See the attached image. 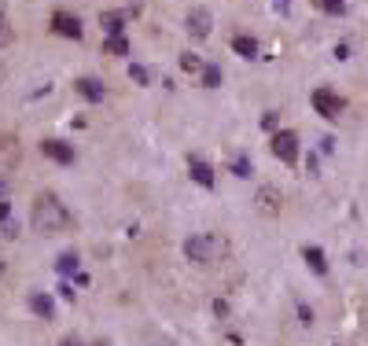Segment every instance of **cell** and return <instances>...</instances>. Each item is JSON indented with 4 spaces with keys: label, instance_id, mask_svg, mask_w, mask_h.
Wrapping results in <instances>:
<instances>
[{
    "label": "cell",
    "instance_id": "cell-26",
    "mask_svg": "<svg viewBox=\"0 0 368 346\" xmlns=\"http://www.w3.org/2000/svg\"><path fill=\"white\" fill-rule=\"evenodd\" d=\"M12 196V181H8V173H0V203Z\"/></svg>",
    "mask_w": 368,
    "mask_h": 346
},
{
    "label": "cell",
    "instance_id": "cell-14",
    "mask_svg": "<svg viewBox=\"0 0 368 346\" xmlns=\"http://www.w3.org/2000/svg\"><path fill=\"white\" fill-rule=\"evenodd\" d=\"M0 236L4 240H15L19 236V221H15V214H12V203H0Z\"/></svg>",
    "mask_w": 368,
    "mask_h": 346
},
{
    "label": "cell",
    "instance_id": "cell-3",
    "mask_svg": "<svg viewBox=\"0 0 368 346\" xmlns=\"http://www.w3.org/2000/svg\"><path fill=\"white\" fill-rule=\"evenodd\" d=\"M309 103H313V111H317L320 118H328V122H335V118L346 111V100H343V96L331 92V89H324V85L309 92Z\"/></svg>",
    "mask_w": 368,
    "mask_h": 346
},
{
    "label": "cell",
    "instance_id": "cell-6",
    "mask_svg": "<svg viewBox=\"0 0 368 346\" xmlns=\"http://www.w3.org/2000/svg\"><path fill=\"white\" fill-rule=\"evenodd\" d=\"M184 26H188V34L196 41H207L210 30H214V15L207 12V8H192L188 19H184Z\"/></svg>",
    "mask_w": 368,
    "mask_h": 346
},
{
    "label": "cell",
    "instance_id": "cell-13",
    "mask_svg": "<svg viewBox=\"0 0 368 346\" xmlns=\"http://www.w3.org/2000/svg\"><path fill=\"white\" fill-rule=\"evenodd\" d=\"M30 309L45 320L56 317V302H52V295H41V291H30Z\"/></svg>",
    "mask_w": 368,
    "mask_h": 346
},
{
    "label": "cell",
    "instance_id": "cell-17",
    "mask_svg": "<svg viewBox=\"0 0 368 346\" xmlns=\"http://www.w3.org/2000/svg\"><path fill=\"white\" fill-rule=\"evenodd\" d=\"M199 78H203V89H221V78H225V74H221L218 63H207Z\"/></svg>",
    "mask_w": 368,
    "mask_h": 346
},
{
    "label": "cell",
    "instance_id": "cell-4",
    "mask_svg": "<svg viewBox=\"0 0 368 346\" xmlns=\"http://www.w3.org/2000/svg\"><path fill=\"white\" fill-rule=\"evenodd\" d=\"M269 151H273L284 166H295L298 162V133L295 129H276L273 140H269Z\"/></svg>",
    "mask_w": 368,
    "mask_h": 346
},
{
    "label": "cell",
    "instance_id": "cell-7",
    "mask_svg": "<svg viewBox=\"0 0 368 346\" xmlns=\"http://www.w3.org/2000/svg\"><path fill=\"white\" fill-rule=\"evenodd\" d=\"M19 159H23V147H19V140L12 133H0V173L15 170Z\"/></svg>",
    "mask_w": 368,
    "mask_h": 346
},
{
    "label": "cell",
    "instance_id": "cell-16",
    "mask_svg": "<svg viewBox=\"0 0 368 346\" xmlns=\"http://www.w3.org/2000/svg\"><path fill=\"white\" fill-rule=\"evenodd\" d=\"M232 52H236V56H243V59H258V41L247 37V34H236L232 37Z\"/></svg>",
    "mask_w": 368,
    "mask_h": 346
},
{
    "label": "cell",
    "instance_id": "cell-22",
    "mask_svg": "<svg viewBox=\"0 0 368 346\" xmlns=\"http://www.w3.org/2000/svg\"><path fill=\"white\" fill-rule=\"evenodd\" d=\"M324 15H343L346 12V0H313Z\"/></svg>",
    "mask_w": 368,
    "mask_h": 346
},
{
    "label": "cell",
    "instance_id": "cell-1",
    "mask_svg": "<svg viewBox=\"0 0 368 346\" xmlns=\"http://www.w3.org/2000/svg\"><path fill=\"white\" fill-rule=\"evenodd\" d=\"M30 225H34V232H41V236H59V232H67L74 225V218H70V210L59 203V196L41 192V196L34 199V210H30Z\"/></svg>",
    "mask_w": 368,
    "mask_h": 346
},
{
    "label": "cell",
    "instance_id": "cell-20",
    "mask_svg": "<svg viewBox=\"0 0 368 346\" xmlns=\"http://www.w3.org/2000/svg\"><path fill=\"white\" fill-rule=\"evenodd\" d=\"M103 52H107V56H129V41L125 37H107Z\"/></svg>",
    "mask_w": 368,
    "mask_h": 346
},
{
    "label": "cell",
    "instance_id": "cell-29",
    "mask_svg": "<svg viewBox=\"0 0 368 346\" xmlns=\"http://www.w3.org/2000/svg\"><path fill=\"white\" fill-rule=\"evenodd\" d=\"M100 346H107V343H100Z\"/></svg>",
    "mask_w": 368,
    "mask_h": 346
},
{
    "label": "cell",
    "instance_id": "cell-18",
    "mask_svg": "<svg viewBox=\"0 0 368 346\" xmlns=\"http://www.w3.org/2000/svg\"><path fill=\"white\" fill-rule=\"evenodd\" d=\"M56 269L63 276H70V273H78V251H63L59 258H56Z\"/></svg>",
    "mask_w": 368,
    "mask_h": 346
},
{
    "label": "cell",
    "instance_id": "cell-19",
    "mask_svg": "<svg viewBox=\"0 0 368 346\" xmlns=\"http://www.w3.org/2000/svg\"><path fill=\"white\" fill-rule=\"evenodd\" d=\"M181 67L188 70V74H203V67H207V59L196 56V52H184V56H181Z\"/></svg>",
    "mask_w": 368,
    "mask_h": 346
},
{
    "label": "cell",
    "instance_id": "cell-10",
    "mask_svg": "<svg viewBox=\"0 0 368 346\" xmlns=\"http://www.w3.org/2000/svg\"><path fill=\"white\" fill-rule=\"evenodd\" d=\"M74 92H81L89 103H103L107 100V85L96 81V78H78L74 81Z\"/></svg>",
    "mask_w": 368,
    "mask_h": 346
},
{
    "label": "cell",
    "instance_id": "cell-11",
    "mask_svg": "<svg viewBox=\"0 0 368 346\" xmlns=\"http://www.w3.org/2000/svg\"><path fill=\"white\" fill-rule=\"evenodd\" d=\"M188 173H192V181H196V185L214 188V166H210V162H203L199 155L188 159Z\"/></svg>",
    "mask_w": 368,
    "mask_h": 346
},
{
    "label": "cell",
    "instance_id": "cell-28",
    "mask_svg": "<svg viewBox=\"0 0 368 346\" xmlns=\"http://www.w3.org/2000/svg\"><path fill=\"white\" fill-rule=\"evenodd\" d=\"M63 346H81L78 339H63Z\"/></svg>",
    "mask_w": 368,
    "mask_h": 346
},
{
    "label": "cell",
    "instance_id": "cell-12",
    "mask_svg": "<svg viewBox=\"0 0 368 346\" xmlns=\"http://www.w3.org/2000/svg\"><path fill=\"white\" fill-rule=\"evenodd\" d=\"M125 19H129V12H103V15H100V26H103V34H107V37H122V30H125Z\"/></svg>",
    "mask_w": 368,
    "mask_h": 346
},
{
    "label": "cell",
    "instance_id": "cell-2",
    "mask_svg": "<svg viewBox=\"0 0 368 346\" xmlns=\"http://www.w3.org/2000/svg\"><path fill=\"white\" fill-rule=\"evenodd\" d=\"M229 254V240L221 232H196L184 240V258L196 265H218Z\"/></svg>",
    "mask_w": 368,
    "mask_h": 346
},
{
    "label": "cell",
    "instance_id": "cell-24",
    "mask_svg": "<svg viewBox=\"0 0 368 346\" xmlns=\"http://www.w3.org/2000/svg\"><path fill=\"white\" fill-rule=\"evenodd\" d=\"M236 177H251V162H247V155H240V159H236Z\"/></svg>",
    "mask_w": 368,
    "mask_h": 346
},
{
    "label": "cell",
    "instance_id": "cell-23",
    "mask_svg": "<svg viewBox=\"0 0 368 346\" xmlns=\"http://www.w3.org/2000/svg\"><path fill=\"white\" fill-rule=\"evenodd\" d=\"M129 78H133L136 85H147V70L140 67V63H133V67H129Z\"/></svg>",
    "mask_w": 368,
    "mask_h": 346
},
{
    "label": "cell",
    "instance_id": "cell-5",
    "mask_svg": "<svg viewBox=\"0 0 368 346\" xmlns=\"http://www.w3.org/2000/svg\"><path fill=\"white\" fill-rule=\"evenodd\" d=\"M254 210L262 214V218H280V210H284V196H280V188H273V185H262V188H258Z\"/></svg>",
    "mask_w": 368,
    "mask_h": 346
},
{
    "label": "cell",
    "instance_id": "cell-21",
    "mask_svg": "<svg viewBox=\"0 0 368 346\" xmlns=\"http://www.w3.org/2000/svg\"><path fill=\"white\" fill-rule=\"evenodd\" d=\"M12 41H15V26H12V19L0 12V48H8Z\"/></svg>",
    "mask_w": 368,
    "mask_h": 346
},
{
    "label": "cell",
    "instance_id": "cell-25",
    "mask_svg": "<svg viewBox=\"0 0 368 346\" xmlns=\"http://www.w3.org/2000/svg\"><path fill=\"white\" fill-rule=\"evenodd\" d=\"M298 324H306V328L313 324V309L306 306V302H298Z\"/></svg>",
    "mask_w": 368,
    "mask_h": 346
},
{
    "label": "cell",
    "instance_id": "cell-15",
    "mask_svg": "<svg viewBox=\"0 0 368 346\" xmlns=\"http://www.w3.org/2000/svg\"><path fill=\"white\" fill-rule=\"evenodd\" d=\"M302 258H306V265H309L317 276H324V273H328V258H324V251H320V247H302Z\"/></svg>",
    "mask_w": 368,
    "mask_h": 346
},
{
    "label": "cell",
    "instance_id": "cell-27",
    "mask_svg": "<svg viewBox=\"0 0 368 346\" xmlns=\"http://www.w3.org/2000/svg\"><path fill=\"white\" fill-rule=\"evenodd\" d=\"M276 122H280V114H276V111H265L262 125H265V129H273V133H276Z\"/></svg>",
    "mask_w": 368,
    "mask_h": 346
},
{
    "label": "cell",
    "instance_id": "cell-9",
    "mask_svg": "<svg viewBox=\"0 0 368 346\" xmlns=\"http://www.w3.org/2000/svg\"><path fill=\"white\" fill-rule=\"evenodd\" d=\"M41 155L52 159V162H59V166H70V162H74V147L63 144V140H41Z\"/></svg>",
    "mask_w": 368,
    "mask_h": 346
},
{
    "label": "cell",
    "instance_id": "cell-8",
    "mask_svg": "<svg viewBox=\"0 0 368 346\" xmlns=\"http://www.w3.org/2000/svg\"><path fill=\"white\" fill-rule=\"evenodd\" d=\"M52 30H56L59 37H70V41H81V19L78 15H70V12H56L52 15Z\"/></svg>",
    "mask_w": 368,
    "mask_h": 346
}]
</instances>
